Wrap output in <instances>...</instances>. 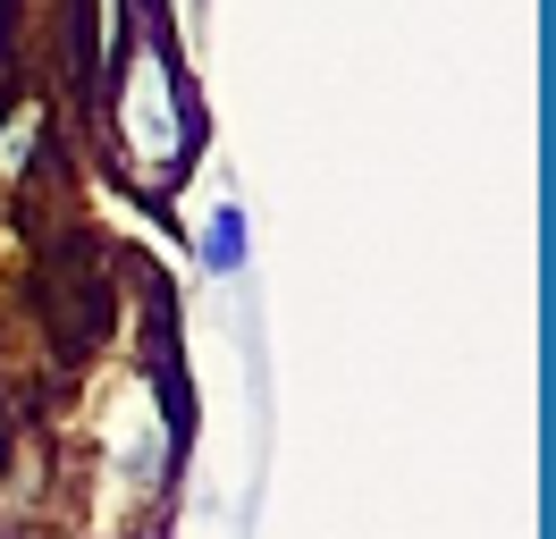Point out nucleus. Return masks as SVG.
I'll return each mask as SVG.
<instances>
[{"label":"nucleus","instance_id":"1","mask_svg":"<svg viewBox=\"0 0 556 539\" xmlns=\"http://www.w3.org/2000/svg\"><path fill=\"white\" fill-rule=\"evenodd\" d=\"M237 245H244V220H237V211H219V220H211V245H203L211 270H237Z\"/></svg>","mask_w":556,"mask_h":539}]
</instances>
